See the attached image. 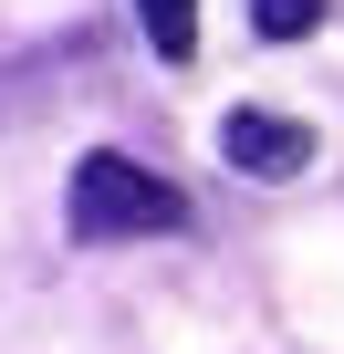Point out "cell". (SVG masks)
<instances>
[{
	"label": "cell",
	"instance_id": "obj_1",
	"mask_svg": "<svg viewBox=\"0 0 344 354\" xmlns=\"http://www.w3.org/2000/svg\"><path fill=\"white\" fill-rule=\"evenodd\" d=\"M178 219H188V198L167 188L156 167H136L115 146H94L73 167V240H156V230H178Z\"/></svg>",
	"mask_w": 344,
	"mask_h": 354
},
{
	"label": "cell",
	"instance_id": "obj_2",
	"mask_svg": "<svg viewBox=\"0 0 344 354\" xmlns=\"http://www.w3.org/2000/svg\"><path fill=\"white\" fill-rule=\"evenodd\" d=\"M219 156H230L240 177H302V167H313V125L240 104V115H219Z\"/></svg>",
	"mask_w": 344,
	"mask_h": 354
},
{
	"label": "cell",
	"instance_id": "obj_3",
	"mask_svg": "<svg viewBox=\"0 0 344 354\" xmlns=\"http://www.w3.org/2000/svg\"><path fill=\"white\" fill-rule=\"evenodd\" d=\"M136 21H146V42H156L167 63L199 53V0H136Z\"/></svg>",
	"mask_w": 344,
	"mask_h": 354
},
{
	"label": "cell",
	"instance_id": "obj_4",
	"mask_svg": "<svg viewBox=\"0 0 344 354\" xmlns=\"http://www.w3.org/2000/svg\"><path fill=\"white\" fill-rule=\"evenodd\" d=\"M251 21H261L271 42H302V32L323 21V0H251Z\"/></svg>",
	"mask_w": 344,
	"mask_h": 354
}]
</instances>
